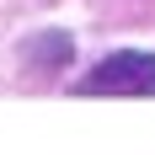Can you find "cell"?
<instances>
[{
  "mask_svg": "<svg viewBox=\"0 0 155 155\" xmlns=\"http://www.w3.org/2000/svg\"><path fill=\"white\" fill-rule=\"evenodd\" d=\"M27 54H32V64H54V70H59V64L70 59V38H64V32H54V38H32Z\"/></svg>",
  "mask_w": 155,
  "mask_h": 155,
  "instance_id": "7a4b0ae2",
  "label": "cell"
},
{
  "mask_svg": "<svg viewBox=\"0 0 155 155\" xmlns=\"http://www.w3.org/2000/svg\"><path fill=\"white\" fill-rule=\"evenodd\" d=\"M80 96H155V54L118 48L80 80Z\"/></svg>",
  "mask_w": 155,
  "mask_h": 155,
  "instance_id": "6da1fadb",
  "label": "cell"
}]
</instances>
